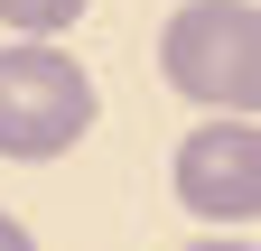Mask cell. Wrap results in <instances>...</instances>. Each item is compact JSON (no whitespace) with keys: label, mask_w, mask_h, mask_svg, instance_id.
Instances as JSON below:
<instances>
[{"label":"cell","mask_w":261,"mask_h":251,"mask_svg":"<svg viewBox=\"0 0 261 251\" xmlns=\"http://www.w3.org/2000/svg\"><path fill=\"white\" fill-rule=\"evenodd\" d=\"M177 205L196 214V224H215V233H233L261 214V131H252V112H205V131H187L177 140Z\"/></svg>","instance_id":"3"},{"label":"cell","mask_w":261,"mask_h":251,"mask_svg":"<svg viewBox=\"0 0 261 251\" xmlns=\"http://www.w3.org/2000/svg\"><path fill=\"white\" fill-rule=\"evenodd\" d=\"M93 0H0V28H19V38H56V28H75Z\"/></svg>","instance_id":"4"},{"label":"cell","mask_w":261,"mask_h":251,"mask_svg":"<svg viewBox=\"0 0 261 251\" xmlns=\"http://www.w3.org/2000/svg\"><path fill=\"white\" fill-rule=\"evenodd\" d=\"M93 75L75 66L65 47L47 38H19V47H0V159H65L84 131H93Z\"/></svg>","instance_id":"2"},{"label":"cell","mask_w":261,"mask_h":251,"mask_svg":"<svg viewBox=\"0 0 261 251\" xmlns=\"http://www.w3.org/2000/svg\"><path fill=\"white\" fill-rule=\"evenodd\" d=\"M159 75L205 112H261V0H187L159 28Z\"/></svg>","instance_id":"1"},{"label":"cell","mask_w":261,"mask_h":251,"mask_svg":"<svg viewBox=\"0 0 261 251\" xmlns=\"http://www.w3.org/2000/svg\"><path fill=\"white\" fill-rule=\"evenodd\" d=\"M187 251H252V242H233V233H215V242H187Z\"/></svg>","instance_id":"6"},{"label":"cell","mask_w":261,"mask_h":251,"mask_svg":"<svg viewBox=\"0 0 261 251\" xmlns=\"http://www.w3.org/2000/svg\"><path fill=\"white\" fill-rule=\"evenodd\" d=\"M0 251H38V242H28V224H19V214H0Z\"/></svg>","instance_id":"5"}]
</instances>
